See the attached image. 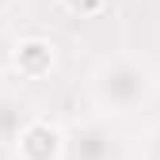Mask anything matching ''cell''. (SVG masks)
Returning a JSON list of instances; mask_svg holds the SVG:
<instances>
[{
  "instance_id": "cell-3",
  "label": "cell",
  "mask_w": 160,
  "mask_h": 160,
  "mask_svg": "<svg viewBox=\"0 0 160 160\" xmlns=\"http://www.w3.org/2000/svg\"><path fill=\"white\" fill-rule=\"evenodd\" d=\"M72 152H76V160H114L118 156V137L99 122L84 126L72 137Z\"/></svg>"
},
{
  "instance_id": "cell-5",
  "label": "cell",
  "mask_w": 160,
  "mask_h": 160,
  "mask_svg": "<svg viewBox=\"0 0 160 160\" xmlns=\"http://www.w3.org/2000/svg\"><path fill=\"white\" fill-rule=\"evenodd\" d=\"M23 130V107L12 95H0V141H12Z\"/></svg>"
},
{
  "instance_id": "cell-1",
  "label": "cell",
  "mask_w": 160,
  "mask_h": 160,
  "mask_svg": "<svg viewBox=\"0 0 160 160\" xmlns=\"http://www.w3.org/2000/svg\"><path fill=\"white\" fill-rule=\"evenodd\" d=\"M92 92L99 99V107L126 114V111L141 107L145 99L152 95V72H149V65L122 57V61H111V65H103L95 72Z\"/></svg>"
},
{
  "instance_id": "cell-4",
  "label": "cell",
  "mask_w": 160,
  "mask_h": 160,
  "mask_svg": "<svg viewBox=\"0 0 160 160\" xmlns=\"http://www.w3.org/2000/svg\"><path fill=\"white\" fill-rule=\"evenodd\" d=\"M15 65H23V72H42L53 65V50L46 42H23L15 53Z\"/></svg>"
},
{
  "instance_id": "cell-8",
  "label": "cell",
  "mask_w": 160,
  "mask_h": 160,
  "mask_svg": "<svg viewBox=\"0 0 160 160\" xmlns=\"http://www.w3.org/2000/svg\"><path fill=\"white\" fill-rule=\"evenodd\" d=\"M0 8H4V0H0Z\"/></svg>"
},
{
  "instance_id": "cell-6",
  "label": "cell",
  "mask_w": 160,
  "mask_h": 160,
  "mask_svg": "<svg viewBox=\"0 0 160 160\" xmlns=\"http://www.w3.org/2000/svg\"><path fill=\"white\" fill-rule=\"evenodd\" d=\"M149 156L152 160H160V126L152 130V137H149Z\"/></svg>"
},
{
  "instance_id": "cell-2",
  "label": "cell",
  "mask_w": 160,
  "mask_h": 160,
  "mask_svg": "<svg viewBox=\"0 0 160 160\" xmlns=\"http://www.w3.org/2000/svg\"><path fill=\"white\" fill-rule=\"evenodd\" d=\"M19 152L23 160H53L61 152V133L46 122H31L19 130Z\"/></svg>"
},
{
  "instance_id": "cell-7",
  "label": "cell",
  "mask_w": 160,
  "mask_h": 160,
  "mask_svg": "<svg viewBox=\"0 0 160 160\" xmlns=\"http://www.w3.org/2000/svg\"><path fill=\"white\" fill-rule=\"evenodd\" d=\"M0 57H4V34H0Z\"/></svg>"
}]
</instances>
